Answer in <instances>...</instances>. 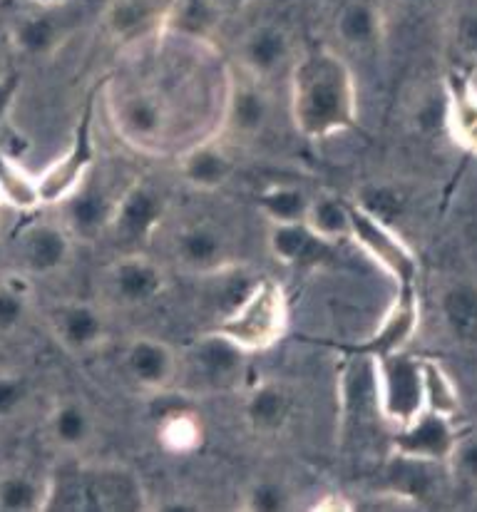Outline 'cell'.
<instances>
[{"label": "cell", "mask_w": 477, "mask_h": 512, "mask_svg": "<svg viewBox=\"0 0 477 512\" xmlns=\"http://www.w3.org/2000/svg\"><path fill=\"white\" fill-rule=\"evenodd\" d=\"M291 120L309 140H326L358 125L353 73L331 48L306 50L291 63Z\"/></svg>", "instance_id": "6da1fadb"}, {"label": "cell", "mask_w": 477, "mask_h": 512, "mask_svg": "<svg viewBox=\"0 0 477 512\" xmlns=\"http://www.w3.org/2000/svg\"><path fill=\"white\" fill-rule=\"evenodd\" d=\"M286 326H289V304L284 289L276 281L259 279L241 296L239 304L222 316L214 331L232 339L246 353H256L284 339Z\"/></svg>", "instance_id": "7a4b0ae2"}, {"label": "cell", "mask_w": 477, "mask_h": 512, "mask_svg": "<svg viewBox=\"0 0 477 512\" xmlns=\"http://www.w3.org/2000/svg\"><path fill=\"white\" fill-rule=\"evenodd\" d=\"M371 361L378 413L383 421L400 428L425 411L423 358H415L405 351H391L383 356H371Z\"/></svg>", "instance_id": "3957f363"}, {"label": "cell", "mask_w": 477, "mask_h": 512, "mask_svg": "<svg viewBox=\"0 0 477 512\" xmlns=\"http://www.w3.org/2000/svg\"><path fill=\"white\" fill-rule=\"evenodd\" d=\"M246 361L249 353L244 348L219 331H209L187 348L179 361L177 376L179 371L187 373V381H192L199 391L227 393L244 381Z\"/></svg>", "instance_id": "277c9868"}, {"label": "cell", "mask_w": 477, "mask_h": 512, "mask_svg": "<svg viewBox=\"0 0 477 512\" xmlns=\"http://www.w3.org/2000/svg\"><path fill=\"white\" fill-rule=\"evenodd\" d=\"M110 117L117 135L145 152L159 150L172 127V110L155 90H125L110 97Z\"/></svg>", "instance_id": "5b68a950"}, {"label": "cell", "mask_w": 477, "mask_h": 512, "mask_svg": "<svg viewBox=\"0 0 477 512\" xmlns=\"http://www.w3.org/2000/svg\"><path fill=\"white\" fill-rule=\"evenodd\" d=\"M82 510L145 512L150 510L142 478L122 463L80 465Z\"/></svg>", "instance_id": "8992f818"}, {"label": "cell", "mask_w": 477, "mask_h": 512, "mask_svg": "<svg viewBox=\"0 0 477 512\" xmlns=\"http://www.w3.org/2000/svg\"><path fill=\"white\" fill-rule=\"evenodd\" d=\"M351 204V242L363 249V254L381 266L400 289H413L418 276V259L410 252L408 244L391 229V224L381 222L378 217L368 214L358 204Z\"/></svg>", "instance_id": "52a82bcc"}, {"label": "cell", "mask_w": 477, "mask_h": 512, "mask_svg": "<svg viewBox=\"0 0 477 512\" xmlns=\"http://www.w3.org/2000/svg\"><path fill=\"white\" fill-rule=\"evenodd\" d=\"M115 202L117 197L107 192V187L95 177V167H92L78 187L58 202L60 224L68 229L75 242L92 244L102 234L110 232Z\"/></svg>", "instance_id": "ba28073f"}, {"label": "cell", "mask_w": 477, "mask_h": 512, "mask_svg": "<svg viewBox=\"0 0 477 512\" xmlns=\"http://www.w3.org/2000/svg\"><path fill=\"white\" fill-rule=\"evenodd\" d=\"M92 167H95V135H92V105H87L78 125H75L73 140H70L65 155L58 157L38 177L43 204H58L60 199L68 197Z\"/></svg>", "instance_id": "9c48e42d"}, {"label": "cell", "mask_w": 477, "mask_h": 512, "mask_svg": "<svg viewBox=\"0 0 477 512\" xmlns=\"http://www.w3.org/2000/svg\"><path fill=\"white\" fill-rule=\"evenodd\" d=\"M167 217V199L147 182H132L117 197L110 232L127 244H147Z\"/></svg>", "instance_id": "30bf717a"}, {"label": "cell", "mask_w": 477, "mask_h": 512, "mask_svg": "<svg viewBox=\"0 0 477 512\" xmlns=\"http://www.w3.org/2000/svg\"><path fill=\"white\" fill-rule=\"evenodd\" d=\"M271 117V97L261 80L246 73L229 78L227 100L222 112V132L229 140H254L266 130Z\"/></svg>", "instance_id": "8fae6325"}, {"label": "cell", "mask_w": 477, "mask_h": 512, "mask_svg": "<svg viewBox=\"0 0 477 512\" xmlns=\"http://www.w3.org/2000/svg\"><path fill=\"white\" fill-rule=\"evenodd\" d=\"M237 55L241 73L266 83L294 63V40L279 23H259L241 35Z\"/></svg>", "instance_id": "7c38bea8"}, {"label": "cell", "mask_w": 477, "mask_h": 512, "mask_svg": "<svg viewBox=\"0 0 477 512\" xmlns=\"http://www.w3.org/2000/svg\"><path fill=\"white\" fill-rule=\"evenodd\" d=\"M18 259L25 274L48 276L73 259L75 239L60 222H33L20 232Z\"/></svg>", "instance_id": "4fadbf2b"}, {"label": "cell", "mask_w": 477, "mask_h": 512, "mask_svg": "<svg viewBox=\"0 0 477 512\" xmlns=\"http://www.w3.org/2000/svg\"><path fill=\"white\" fill-rule=\"evenodd\" d=\"M455 440H458V433L453 428V418L423 411L398 428L393 438V453L428 460V463H448Z\"/></svg>", "instance_id": "5bb4252c"}, {"label": "cell", "mask_w": 477, "mask_h": 512, "mask_svg": "<svg viewBox=\"0 0 477 512\" xmlns=\"http://www.w3.org/2000/svg\"><path fill=\"white\" fill-rule=\"evenodd\" d=\"M167 8V0H110L102 13V25L115 43H147L164 30Z\"/></svg>", "instance_id": "9a60e30c"}, {"label": "cell", "mask_w": 477, "mask_h": 512, "mask_svg": "<svg viewBox=\"0 0 477 512\" xmlns=\"http://www.w3.org/2000/svg\"><path fill=\"white\" fill-rule=\"evenodd\" d=\"M53 339L68 353L85 356L107 341V321L90 301H65L50 314Z\"/></svg>", "instance_id": "2e32d148"}, {"label": "cell", "mask_w": 477, "mask_h": 512, "mask_svg": "<svg viewBox=\"0 0 477 512\" xmlns=\"http://www.w3.org/2000/svg\"><path fill=\"white\" fill-rule=\"evenodd\" d=\"M60 0L38 3L28 13L18 15L10 25V43L28 58H48L63 45L68 35V18L60 13Z\"/></svg>", "instance_id": "e0dca14e"}, {"label": "cell", "mask_w": 477, "mask_h": 512, "mask_svg": "<svg viewBox=\"0 0 477 512\" xmlns=\"http://www.w3.org/2000/svg\"><path fill=\"white\" fill-rule=\"evenodd\" d=\"M179 266L197 276H219L234 266L227 239L212 224H189L174 237Z\"/></svg>", "instance_id": "ac0fdd59"}, {"label": "cell", "mask_w": 477, "mask_h": 512, "mask_svg": "<svg viewBox=\"0 0 477 512\" xmlns=\"http://www.w3.org/2000/svg\"><path fill=\"white\" fill-rule=\"evenodd\" d=\"M112 299L122 306H145L167 289V274L155 259L145 254L120 256L110 266Z\"/></svg>", "instance_id": "d6986e66"}, {"label": "cell", "mask_w": 477, "mask_h": 512, "mask_svg": "<svg viewBox=\"0 0 477 512\" xmlns=\"http://www.w3.org/2000/svg\"><path fill=\"white\" fill-rule=\"evenodd\" d=\"M127 376L147 391H164L177 378L179 358L172 346L152 336H137L125 348Z\"/></svg>", "instance_id": "ffe728a7"}, {"label": "cell", "mask_w": 477, "mask_h": 512, "mask_svg": "<svg viewBox=\"0 0 477 512\" xmlns=\"http://www.w3.org/2000/svg\"><path fill=\"white\" fill-rule=\"evenodd\" d=\"M438 314L458 346L477 351V281L455 279L440 289Z\"/></svg>", "instance_id": "44dd1931"}, {"label": "cell", "mask_w": 477, "mask_h": 512, "mask_svg": "<svg viewBox=\"0 0 477 512\" xmlns=\"http://www.w3.org/2000/svg\"><path fill=\"white\" fill-rule=\"evenodd\" d=\"M179 174L197 192H217L234 174V160L227 147L204 140L179 157Z\"/></svg>", "instance_id": "7402d4cb"}, {"label": "cell", "mask_w": 477, "mask_h": 512, "mask_svg": "<svg viewBox=\"0 0 477 512\" xmlns=\"http://www.w3.org/2000/svg\"><path fill=\"white\" fill-rule=\"evenodd\" d=\"M266 247L279 264L299 266V264H318L331 252L333 244L321 239L306 222H286L269 224L266 234Z\"/></svg>", "instance_id": "603a6c76"}, {"label": "cell", "mask_w": 477, "mask_h": 512, "mask_svg": "<svg viewBox=\"0 0 477 512\" xmlns=\"http://www.w3.org/2000/svg\"><path fill=\"white\" fill-rule=\"evenodd\" d=\"M291 396L279 381H259L244 398V421L254 435H279L289 426Z\"/></svg>", "instance_id": "cb8c5ba5"}, {"label": "cell", "mask_w": 477, "mask_h": 512, "mask_svg": "<svg viewBox=\"0 0 477 512\" xmlns=\"http://www.w3.org/2000/svg\"><path fill=\"white\" fill-rule=\"evenodd\" d=\"M448 463H428V460L408 458V455L393 453L386 468V485L391 498L403 503H418L428 500L438 485V470Z\"/></svg>", "instance_id": "d4e9b609"}, {"label": "cell", "mask_w": 477, "mask_h": 512, "mask_svg": "<svg viewBox=\"0 0 477 512\" xmlns=\"http://www.w3.org/2000/svg\"><path fill=\"white\" fill-rule=\"evenodd\" d=\"M222 15L212 0H172L162 33L174 35L184 43H209Z\"/></svg>", "instance_id": "484cf974"}, {"label": "cell", "mask_w": 477, "mask_h": 512, "mask_svg": "<svg viewBox=\"0 0 477 512\" xmlns=\"http://www.w3.org/2000/svg\"><path fill=\"white\" fill-rule=\"evenodd\" d=\"M336 38L356 50H371L383 38V13L371 0H351L336 15Z\"/></svg>", "instance_id": "4316f807"}, {"label": "cell", "mask_w": 477, "mask_h": 512, "mask_svg": "<svg viewBox=\"0 0 477 512\" xmlns=\"http://www.w3.org/2000/svg\"><path fill=\"white\" fill-rule=\"evenodd\" d=\"M50 440L65 453H78L95 435V418L87 411L85 403L68 398L55 403L48 416Z\"/></svg>", "instance_id": "83f0119b"}, {"label": "cell", "mask_w": 477, "mask_h": 512, "mask_svg": "<svg viewBox=\"0 0 477 512\" xmlns=\"http://www.w3.org/2000/svg\"><path fill=\"white\" fill-rule=\"evenodd\" d=\"M418 309H415L413 289H400L396 304L386 314V319L378 326L376 336L366 343V351L371 356H383L391 351H403V343L413 336Z\"/></svg>", "instance_id": "f1b7e54d"}, {"label": "cell", "mask_w": 477, "mask_h": 512, "mask_svg": "<svg viewBox=\"0 0 477 512\" xmlns=\"http://www.w3.org/2000/svg\"><path fill=\"white\" fill-rule=\"evenodd\" d=\"M0 207H10L15 212H33L43 207L38 177H30L23 162L3 152H0Z\"/></svg>", "instance_id": "f546056e"}, {"label": "cell", "mask_w": 477, "mask_h": 512, "mask_svg": "<svg viewBox=\"0 0 477 512\" xmlns=\"http://www.w3.org/2000/svg\"><path fill=\"white\" fill-rule=\"evenodd\" d=\"M48 478L30 473L0 475V512H45Z\"/></svg>", "instance_id": "4dcf8cb0"}, {"label": "cell", "mask_w": 477, "mask_h": 512, "mask_svg": "<svg viewBox=\"0 0 477 512\" xmlns=\"http://www.w3.org/2000/svg\"><path fill=\"white\" fill-rule=\"evenodd\" d=\"M448 125L460 145L477 152V90L460 78L450 80Z\"/></svg>", "instance_id": "1f68e13d"}, {"label": "cell", "mask_w": 477, "mask_h": 512, "mask_svg": "<svg viewBox=\"0 0 477 512\" xmlns=\"http://www.w3.org/2000/svg\"><path fill=\"white\" fill-rule=\"evenodd\" d=\"M256 207L261 209V214L271 224L306 222L311 197L301 187H294V184H274V187H266L256 197Z\"/></svg>", "instance_id": "d6a6232c"}, {"label": "cell", "mask_w": 477, "mask_h": 512, "mask_svg": "<svg viewBox=\"0 0 477 512\" xmlns=\"http://www.w3.org/2000/svg\"><path fill=\"white\" fill-rule=\"evenodd\" d=\"M306 224L326 242L336 244L338 239H351V204L333 194L311 197Z\"/></svg>", "instance_id": "836d02e7"}, {"label": "cell", "mask_w": 477, "mask_h": 512, "mask_svg": "<svg viewBox=\"0 0 477 512\" xmlns=\"http://www.w3.org/2000/svg\"><path fill=\"white\" fill-rule=\"evenodd\" d=\"M30 286L25 271H10L0 279V334H15L28 319Z\"/></svg>", "instance_id": "e575fe53"}, {"label": "cell", "mask_w": 477, "mask_h": 512, "mask_svg": "<svg viewBox=\"0 0 477 512\" xmlns=\"http://www.w3.org/2000/svg\"><path fill=\"white\" fill-rule=\"evenodd\" d=\"M423 386H425V411L440 413L453 418L460 411V398L455 391L453 378L445 373L438 361L423 358Z\"/></svg>", "instance_id": "d590c367"}, {"label": "cell", "mask_w": 477, "mask_h": 512, "mask_svg": "<svg viewBox=\"0 0 477 512\" xmlns=\"http://www.w3.org/2000/svg\"><path fill=\"white\" fill-rule=\"evenodd\" d=\"M296 508V498L284 480L259 478L249 483L241 495V510L246 512H289Z\"/></svg>", "instance_id": "8d00e7d4"}, {"label": "cell", "mask_w": 477, "mask_h": 512, "mask_svg": "<svg viewBox=\"0 0 477 512\" xmlns=\"http://www.w3.org/2000/svg\"><path fill=\"white\" fill-rule=\"evenodd\" d=\"M159 440L169 450H177V453L194 450L202 443V426H199L197 418L189 411L174 408V411L159 416Z\"/></svg>", "instance_id": "74e56055"}, {"label": "cell", "mask_w": 477, "mask_h": 512, "mask_svg": "<svg viewBox=\"0 0 477 512\" xmlns=\"http://www.w3.org/2000/svg\"><path fill=\"white\" fill-rule=\"evenodd\" d=\"M448 470L453 480L468 485V488H477V433L458 435L453 453H450Z\"/></svg>", "instance_id": "f35d334b"}, {"label": "cell", "mask_w": 477, "mask_h": 512, "mask_svg": "<svg viewBox=\"0 0 477 512\" xmlns=\"http://www.w3.org/2000/svg\"><path fill=\"white\" fill-rule=\"evenodd\" d=\"M30 398V381L18 373H0V421L13 418Z\"/></svg>", "instance_id": "ab89813d"}, {"label": "cell", "mask_w": 477, "mask_h": 512, "mask_svg": "<svg viewBox=\"0 0 477 512\" xmlns=\"http://www.w3.org/2000/svg\"><path fill=\"white\" fill-rule=\"evenodd\" d=\"M20 85H23V80L18 73L0 75V130L10 122V112H13L15 100L20 95Z\"/></svg>", "instance_id": "60d3db41"}, {"label": "cell", "mask_w": 477, "mask_h": 512, "mask_svg": "<svg viewBox=\"0 0 477 512\" xmlns=\"http://www.w3.org/2000/svg\"><path fill=\"white\" fill-rule=\"evenodd\" d=\"M458 35L460 43L465 45L468 50H477V10H470L460 18L458 25Z\"/></svg>", "instance_id": "b9f144b4"}, {"label": "cell", "mask_w": 477, "mask_h": 512, "mask_svg": "<svg viewBox=\"0 0 477 512\" xmlns=\"http://www.w3.org/2000/svg\"><path fill=\"white\" fill-rule=\"evenodd\" d=\"M214 5H217V10L219 13H237V10H241V8H246V5H251L254 3V0H212Z\"/></svg>", "instance_id": "7bdbcfd3"}, {"label": "cell", "mask_w": 477, "mask_h": 512, "mask_svg": "<svg viewBox=\"0 0 477 512\" xmlns=\"http://www.w3.org/2000/svg\"><path fill=\"white\" fill-rule=\"evenodd\" d=\"M408 3H423V0H408Z\"/></svg>", "instance_id": "ee69618b"}]
</instances>
